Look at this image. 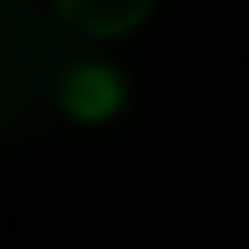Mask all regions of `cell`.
<instances>
[{"label":"cell","mask_w":249,"mask_h":249,"mask_svg":"<svg viewBox=\"0 0 249 249\" xmlns=\"http://www.w3.org/2000/svg\"><path fill=\"white\" fill-rule=\"evenodd\" d=\"M67 67V28L28 0H0V144L34 139L61 116Z\"/></svg>","instance_id":"1"},{"label":"cell","mask_w":249,"mask_h":249,"mask_svg":"<svg viewBox=\"0 0 249 249\" xmlns=\"http://www.w3.org/2000/svg\"><path fill=\"white\" fill-rule=\"evenodd\" d=\"M127 83L116 78L106 61H72L67 67V89H61V116H83V122H100V116L122 111Z\"/></svg>","instance_id":"2"},{"label":"cell","mask_w":249,"mask_h":249,"mask_svg":"<svg viewBox=\"0 0 249 249\" xmlns=\"http://www.w3.org/2000/svg\"><path fill=\"white\" fill-rule=\"evenodd\" d=\"M50 17L61 28H78L89 39H116V34H133V28L155 11V0H50Z\"/></svg>","instance_id":"3"}]
</instances>
